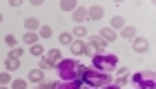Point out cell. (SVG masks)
I'll list each match as a JSON object with an SVG mask.
<instances>
[{
	"mask_svg": "<svg viewBox=\"0 0 156 89\" xmlns=\"http://www.w3.org/2000/svg\"><path fill=\"white\" fill-rule=\"evenodd\" d=\"M72 36H76V38H85V36H87V29H85L83 25H78L76 29H74V33H72Z\"/></svg>",
	"mask_w": 156,
	"mask_h": 89,
	"instance_id": "obj_21",
	"label": "cell"
},
{
	"mask_svg": "<svg viewBox=\"0 0 156 89\" xmlns=\"http://www.w3.org/2000/svg\"><path fill=\"white\" fill-rule=\"evenodd\" d=\"M36 38H38V36H36V31H27L25 36H23V40H25V43L29 45V47H31V45H36Z\"/></svg>",
	"mask_w": 156,
	"mask_h": 89,
	"instance_id": "obj_19",
	"label": "cell"
},
{
	"mask_svg": "<svg viewBox=\"0 0 156 89\" xmlns=\"http://www.w3.org/2000/svg\"><path fill=\"white\" fill-rule=\"evenodd\" d=\"M9 5H11V7H20V5H23V0H11Z\"/></svg>",
	"mask_w": 156,
	"mask_h": 89,
	"instance_id": "obj_32",
	"label": "cell"
},
{
	"mask_svg": "<svg viewBox=\"0 0 156 89\" xmlns=\"http://www.w3.org/2000/svg\"><path fill=\"white\" fill-rule=\"evenodd\" d=\"M25 27H27L29 31H38L42 25H40V20H38V18H27V20H25Z\"/></svg>",
	"mask_w": 156,
	"mask_h": 89,
	"instance_id": "obj_12",
	"label": "cell"
},
{
	"mask_svg": "<svg viewBox=\"0 0 156 89\" xmlns=\"http://www.w3.org/2000/svg\"><path fill=\"white\" fill-rule=\"evenodd\" d=\"M98 36H101L105 43H114V40L118 38L116 33H114V29H109V27H105V29H101V33H98Z\"/></svg>",
	"mask_w": 156,
	"mask_h": 89,
	"instance_id": "obj_7",
	"label": "cell"
},
{
	"mask_svg": "<svg viewBox=\"0 0 156 89\" xmlns=\"http://www.w3.org/2000/svg\"><path fill=\"white\" fill-rule=\"evenodd\" d=\"M78 89H91V87H78Z\"/></svg>",
	"mask_w": 156,
	"mask_h": 89,
	"instance_id": "obj_34",
	"label": "cell"
},
{
	"mask_svg": "<svg viewBox=\"0 0 156 89\" xmlns=\"http://www.w3.org/2000/svg\"><path fill=\"white\" fill-rule=\"evenodd\" d=\"M89 47H91L96 53H105V49H107V43H105L101 36H91V38H89Z\"/></svg>",
	"mask_w": 156,
	"mask_h": 89,
	"instance_id": "obj_5",
	"label": "cell"
},
{
	"mask_svg": "<svg viewBox=\"0 0 156 89\" xmlns=\"http://www.w3.org/2000/svg\"><path fill=\"white\" fill-rule=\"evenodd\" d=\"M85 47H87L85 43H80V40H74V43L69 45V49H72L74 56H83V53H85Z\"/></svg>",
	"mask_w": 156,
	"mask_h": 89,
	"instance_id": "obj_10",
	"label": "cell"
},
{
	"mask_svg": "<svg viewBox=\"0 0 156 89\" xmlns=\"http://www.w3.org/2000/svg\"><path fill=\"white\" fill-rule=\"evenodd\" d=\"M5 67H7V71H16L18 67H20V60H18V58H7Z\"/></svg>",
	"mask_w": 156,
	"mask_h": 89,
	"instance_id": "obj_17",
	"label": "cell"
},
{
	"mask_svg": "<svg viewBox=\"0 0 156 89\" xmlns=\"http://www.w3.org/2000/svg\"><path fill=\"white\" fill-rule=\"evenodd\" d=\"M120 36H123V38H127V40H134V36H136V29H134V27H123Z\"/></svg>",
	"mask_w": 156,
	"mask_h": 89,
	"instance_id": "obj_18",
	"label": "cell"
},
{
	"mask_svg": "<svg viewBox=\"0 0 156 89\" xmlns=\"http://www.w3.org/2000/svg\"><path fill=\"white\" fill-rule=\"evenodd\" d=\"M123 27H125V20L120 18V16L112 18V27H109V29H123Z\"/></svg>",
	"mask_w": 156,
	"mask_h": 89,
	"instance_id": "obj_20",
	"label": "cell"
},
{
	"mask_svg": "<svg viewBox=\"0 0 156 89\" xmlns=\"http://www.w3.org/2000/svg\"><path fill=\"white\" fill-rule=\"evenodd\" d=\"M78 76H80L85 83H87L89 87H107L109 85V74L105 71H96V69H89V67H83L78 65Z\"/></svg>",
	"mask_w": 156,
	"mask_h": 89,
	"instance_id": "obj_1",
	"label": "cell"
},
{
	"mask_svg": "<svg viewBox=\"0 0 156 89\" xmlns=\"http://www.w3.org/2000/svg\"><path fill=\"white\" fill-rule=\"evenodd\" d=\"M45 60H47L51 67L58 65L60 60H62V58H60V51H58V49H49V51H45Z\"/></svg>",
	"mask_w": 156,
	"mask_h": 89,
	"instance_id": "obj_6",
	"label": "cell"
},
{
	"mask_svg": "<svg viewBox=\"0 0 156 89\" xmlns=\"http://www.w3.org/2000/svg\"><path fill=\"white\" fill-rule=\"evenodd\" d=\"M9 80H11L9 71H2V74H0V85H7V83H9Z\"/></svg>",
	"mask_w": 156,
	"mask_h": 89,
	"instance_id": "obj_26",
	"label": "cell"
},
{
	"mask_svg": "<svg viewBox=\"0 0 156 89\" xmlns=\"http://www.w3.org/2000/svg\"><path fill=\"white\" fill-rule=\"evenodd\" d=\"M29 80H31V83H45V74H42L40 69H34V71H29Z\"/></svg>",
	"mask_w": 156,
	"mask_h": 89,
	"instance_id": "obj_13",
	"label": "cell"
},
{
	"mask_svg": "<svg viewBox=\"0 0 156 89\" xmlns=\"http://www.w3.org/2000/svg\"><path fill=\"white\" fill-rule=\"evenodd\" d=\"M127 83V74H125V76H118L116 78V87H120V89H123V85Z\"/></svg>",
	"mask_w": 156,
	"mask_h": 89,
	"instance_id": "obj_28",
	"label": "cell"
},
{
	"mask_svg": "<svg viewBox=\"0 0 156 89\" xmlns=\"http://www.w3.org/2000/svg\"><path fill=\"white\" fill-rule=\"evenodd\" d=\"M80 85L76 80H60V83H54V89H78Z\"/></svg>",
	"mask_w": 156,
	"mask_h": 89,
	"instance_id": "obj_8",
	"label": "cell"
},
{
	"mask_svg": "<svg viewBox=\"0 0 156 89\" xmlns=\"http://www.w3.org/2000/svg\"><path fill=\"white\" fill-rule=\"evenodd\" d=\"M134 85L138 89H154L156 83H154V71H140L134 76Z\"/></svg>",
	"mask_w": 156,
	"mask_h": 89,
	"instance_id": "obj_4",
	"label": "cell"
},
{
	"mask_svg": "<svg viewBox=\"0 0 156 89\" xmlns=\"http://www.w3.org/2000/svg\"><path fill=\"white\" fill-rule=\"evenodd\" d=\"M60 9H62V11H76V9H78V2H76V0H62V2H60Z\"/></svg>",
	"mask_w": 156,
	"mask_h": 89,
	"instance_id": "obj_14",
	"label": "cell"
},
{
	"mask_svg": "<svg viewBox=\"0 0 156 89\" xmlns=\"http://www.w3.org/2000/svg\"><path fill=\"white\" fill-rule=\"evenodd\" d=\"M58 38H60V43H62V45H72V43H74V40H72V33H67V31H62Z\"/></svg>",
	"mask_w": 156,
	"mask_h": 89,
	"instance_id": "obj_22",
	"label": "cell"
},
{
	"mask_svg": "<svg viewBox=\"0 0 156 89\" xmlns=\"http://www.w3.org/2000/svg\"><path fill=\"white\" fill-rule=\"evenodd\" d=\"M29 53H31L34 58H40L42 53H45V47H42L40 43H36V45H31V49H29Z\"/></svg>",
	"mask_w": 156,
	"mask_h": 89,
	"instance_id": "obj_16",
	"label": "cell"
},
{
	"mask_svg": "<svg viewBox=\"0 0 156 89\" xmlns=\"http://www.w3.org/2000/svg\"><path fill=\"white\" fill-rule=\"evenodd\" d=\"M56 67H58V74H60L62 80H76V76H78V63L76 60H72V58L60 60Z\"/></svg>",
	"mask_w": 156,
	"mask_h": 89,
	"instance_id": "obj_3",
	"label": "cell"
},
{
	"mask_svg": "<svg viewBox=\"0 0 156 89\" xmlns=\"http://www.w3.org/2000/svg\"><path fill=\"white\" fill-rule=\"evenodd\" d=\"M74 20H76V22H83V20H87V9H85V7H78V9L74 11Z\"/></svg>",
	"mask_w": 156,
	"mask_h": 89,
	"instance_id": "obj_15",
	"label": "cell"
},
{
	"mask_svg": "<svg viewBox=\"0 0 156 89\" xmlns=\"http://www.w3.org/2000/svg\"><path fill=\"white\" fill-rule=\"evenodd\" d=\"M0 22H2V13H0Z\"/></svg>",
	"mask_w": 156,
	"mask_h": 89,
	"instance_id": "obj_36",
	"label": "cell"
},
{
	"mask_svg": "<svg viewBox=\"0 0 156 89\" xmlns=\"http://www.w3.org/2000/svg\"><path fill=\"white\" fill-rule=\"evenodd\" d=\"M5 43L13 49V47H16V36H11V33H9V36H5Z\"/></svg>",
	"mask_w": 156,
	"mask_h": 89,
	"instance_id": "obj_27",
	"label": "cell"
},
{
	"mask_svg": "<svg viewBox=\"0 0 156 89\" xmlns=\"http://www.w3.org/2000/svg\"><path fill=\"white\" fill-rule=\"evenodd\" d=\"M105 89H120V87H116V85H107Z\"/></svg>",
	"mask_w": 156,
	"mask_h": 89,
	"instance_id": "obj_33",
	"label": "cell"
},
{
	"mask_svg": "<svg viewBox=\"0 0 156 89\" xmlns=\"http://www.w3.org/2000/svg\"><path fill=\"white\" fill-rule=\"evenodd\" d=\"M49 67H51V65H49L45 58H40V69H49Z\"/></svg>",
	"mask_w": 156,
	"mask_h": 89,
	"instance_id": "obj_30",
	"label": "cell"
},
{
	"mask_svg": "<svg viewBox=\"0 0 156 89\" xmlns=\"http://www.w3.org/2000/svg\"><path fill=\"white\" fill-rule=\"evenodd\" d=\"M127 71H129V69H127V67H120V69H118L116 74H118V76H125V74H127Z\"/></svg>",
	"mask_w": 156,
	"mask_h": 89,
	"instance_id": "obj_31",
	"label": "cell"
},
{
	"mask_svg": "<svg viewBox=\"0 0 156 89\" xmlns=\"http://www.w3.org/2000/svg\"><path fill=\"white\" fill-rule=\"evenodd\" d=\"M103 7L101 5H94V7H89V9H87V16L91 18V20H98V18H103Z\"/></svg>",
	"mask_w": 156,
	"mask_h": 89,
	"instance_id": "obj_9",
	"label": "cell"
},
{
	"mask_svg": "<svg viewBox=\"0 0 156 89\" xmlns=\"http://www.w3.org/2000/svg\"><path fill=\"white\" fill-rule=\"evenodd\" d=\"M132 47H134V51L143 53V51L147 49V40H145V38H134V43H132Z\"/></svg>",
	"mask_w": 156,
	"mask_h": 89,
	"instance_id": "obj_11",
	"label": "cell"
},
{
	"mask_svg": "<svg viewBox=\"0 0 156 89\" xmlns=\"http://www.w3.org/2000/svg\"><path fill=\"white\" fill-rule=\"evenodd\" d=\"M36 89H54V83H40Z\"/></svg>",
	"mask_w": 156,
	"mask_h": 89,
	"instance_id": "obj_29",
	"label": "cell"
},
{
	"mask_svg": "<svg viewBox=\"0 0 156 89\" xmlns=\"http://www.w3.org/2000/svg\"><path fill=\"white\" fill-rule=\"evenodd\" d=\"M91 65H94V69L96 71H112V69H116V65H118V58L114 56V53H96L94 58H91Z\"/></svg>",
	"mask_w": 156,
	"mask_h": 89,
	"instance_id": "obj_2",
	"label": "cell"
},
{
	"mask_svg": "<svg viewBox=\"0 0 156 89\" xmlns=\"http://www.w3.org/2000/svg\"><path fill=\"white\" fill-rule=\"evenodd\" d=\"M25 87H27V83H25V80H20V78L11 83V89H25Z\"/></svg>",
	"mask_w": 156,
	"mask_h": 89,
	"instance_id": "obj_25",
	"label": "cell"
},
{
	"mask_svg": "<svg viewBox=\"0 0 156 89\" xmlns=\"http://www.w3.org/2000/svg\"><path fill=\"white\" fill-rule=\"evenodd\" d=\"M40 38H51V27H47V25H42L40 27Z\"/></svg>",
	"mask_w": 156,
	"mask_h": 89,
	"instance_id": "obj_23",
	"label": "cell"
},
{
	"mask_svg": "<svg viewBox=\"0 0 156 89\" xmlns=\"http://www.w3.org/2000/svg\"><path fill=\"white\" fill-rule=\"evenodd\" d=\"M0 89H7V87H5V85H0Z\"/></svg>",
	"mask_w": 156,
	"mask_h": 89,
	"instance_id": "obj_35",
	"label": "cell"
},
{
	"mask_svg": "<svg viewBox=\"0 0 156 89\" xmlns=\"http://www.w3.org/2000/svg\"><path fill=\"white\" fill-rule=\"evenodd\" d=\"M20 56H23V49H20V47H13V49L9 51V58H18L20 60Z\"/></svg>",
	"mask_w": 156,
	"mask_h": 89,
	"instance_id": "obj_24",
	"label": "cell"
}]
</instances>
